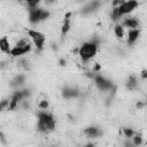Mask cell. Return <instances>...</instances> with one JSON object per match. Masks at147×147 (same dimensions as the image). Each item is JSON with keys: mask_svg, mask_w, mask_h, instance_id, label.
<instances>
[{"mask_svg": "<svg viewBox=\"0 0 147 147\" xmlns=\"http://www.w3.org/2000/svg\"><path fill=\"white\" fill-rule=\"evenodd\" d=\"M55 127V119L51 114L45 111L38 114V130L41 132L53 131Z\"/></svg>", "mask_w": 147, "mask_h": 147, "instance_id": "6da1fadb", "label": "cell"}, {"mask_svg": "<svg viewBox=\"0 0 147 147\" xmlns=\"http://www.w3.org/2000/svg\"><path fill=\"white\" fill-rule=\"evenodd\" d=\"M98 52V45L95 42H84L80 47H79V53L78 55L82 57L83 61H87L90 59H92Z\"/></svg>", "mask_w": 147, "mask_h": 147, "instance_id": "7a4b0ae2", "label": "cell"}, {"mask_svg": "<svg viewBox=\"0 0 147 147\" xmlns=\"http://www.w3.org/2000/svg\"><path fill=\"white\" fill-rule=\"evenodd\" d=\"M49 17V13L40 9V8H34V9H30V15H29V21L31 23H38L40 21H44L46 18Z\"/></svg>", "mask_w": 147, "mask_h": 147, "instance_id": "3957f363", "label": "cell"}, {"mask_svg": "<svg viewBox=\"0 0 147 147\" xmlns=\"http://www.w3.org/2000/svg\"><path fill=\"white\" fill-rule=\"evenodd\" d=\"M28 36L32 39L33 44L36 45V47H37L38 49H42L44 42H45V40H46L45 34H42L41 32L36 31V30H28Z\"/></svg>", "mask_w": 147, "mask_h": 147, "instance_id": "277c9868", "label": "cell"}, {"mask_svg": "<svg viewBox=\"0 0 147 147\" xmlns=\"http://www.w3.org/2000/svg\"><path fill=\"white\" fill-rule=\"evenodd\" d=\"M137 7H138V1L137 0H127V1H124L122 5L118 6L119 15L123 16L125 14H129V13L133 11Z\"/></svg>", "mask_w": 147, "mask_h": 147, "instance_id": "5b68a950", "label": "cell"}, {"mask_svg": "<svg viewBox=\"0 0 147 147\" xmlns=\"http://www.w3.org/2000/svg\"><path fill=\"white\" fill-rule=\"evenodd\" d=\"M31 51V45L30 44H28L26 46H24V47H18V46H15L14 48H11L10 49V55L11 56H21V55H23V54H25V53H28V52H30Z\"/></svg>", "mask_w": 147, "mask_h": 147, "instance_id": "8992f818", "label": "cell"}, {"mask_svg": "<svg viewBox=\"0 0 147 147\" xmlns=\"http://www.w3.org/2000/svg\"><path fill=\"white\" fill-rule=\"evenodd\" d=\"M84 134L87 137V138H95V137H99L101 134L100 130L95 126H90L87 129L84 130Z\"/></svg>", "mask_w": 147, "mask_h": 147, "instance_id": "52a82bcc", "label": "cell"}, {"mask_svg": "<svg viewBox=\"0 0 147 147\" xmlns=\"http://www.w3.org/2000/svg\"><path fill=\"white\" fill-rule=\"evenodd\" d=\"M139 34H140V32H139L138 29H131L129 31V36H127V44L129 45H132L138 39Z\"/></svg>", "mask_w": 147, "mask_h": 147, "instance_id": "ba28073f", "label": "cell"}, {"mask_svg": "<svg viewBox=\"0 0 147 147\" xmlns=\"http://www.w3.org/2000/svg\"><path fill=\"white\" fill-rule=\"evenodd\" d=\"M123 24H124V26L130 28V29H137L139 26V22L136 18H125Z\"/></svg>", "mask_w": 147, "mask_h": 147, "instance_id": "9c48e42d", "label": "cell"}, {"mask_svg": "<svg viewBox=\"0 0 147 147\" xmlns=\"http://www.w3.org/2000/svg\"><path fill=\"white\" fill-rule=\"evenodd\" d=\"M0 49H1V52H3V53H7V54L10 53L9 41H8L7 37H2V38H1V40H0Z\"/></svg>", "mask_w": 147, "mask_h": 147, "instance_id": "30bf717a", "label": "cell"}, {"mask_svg": "<svg viewBox=\"0 0 147 147\" xmlns=\"http://www.w3.org/2000/svg\"><path fill=\"white\" fill-rule=\"evenodd\" d=\"M114 32H115V36L119 39H122L124 37V29L122 25H116L115 29H114Z\"/></svg>", "mask_w": 147, "mask_h": 147, "instance_id": "8fae6325", "label": "cell"}, {"mask_svg": "<svg viewBox=\"0 0 147 147\" xmlns=\"http://www.w3.org/2000/svg\"><path fill=\"white\" fill-rule=\"evenodd\" d=\"M69 30H70V18H64L63 25L61 28V32H62V34H65Z\"/></svg>", "mask_w": 147, "mask_h": 147, "instance_id": "7c38bea8", "label": "cell"}, {"mask_svg": "<svg viewBox=\"0 0 147 147\" xmlns=\"http://www.w3.org/2000/svg\"><path fill=\"white\" fill-rule=\"evenodd\" d=\"M138 84V80L134 76H130L129 77V82H127V88L129 90H133Z\"/></svg>", "mask_w": 147, "mask_h": 147, "instance_id": "4fadbf2b", "label": "cell"}, {"mask_svg": "<svg viewBox=\"0 0 147 147\" xmlns=\"http://www.w3.org/2000/svg\"><path fill=\"white\" fill-rule=\"evenodd\" d=\"M123 133H124V136H125L126 138H132V137L134 136L133 130H132V129H129V127L123 129Z\"/></svg>", "mask_w": 147, "mask_h": 147, "instance_id": "5bb4252c", "label": "cell"}, {"mask_svg": "<svg viewBox=\"0 0 147 147\" xmlns=\"http://www.w3.org/2000/svg\"><path fill=\"white\" fill-rule=\"evenodd\" d=\"M25 1H26V3L29 5L30 9H34V8H36V6L40 2V0H25Z\"/></svg>", "mask_w": 147, "mask_h": 147, "instance_id": "9a60e30c", "label": "cell"}, {"mask_svg": "<svg viewBox=\"0 0 147 147\" xmlns=\"http://www.w3.org/2000/svg\"><path fill=\"white\" fill-rule=\"evenodd\" d=\"M132 139H133V145H136V146H139L142 144V138L140 136H133Z\"/></svg>", "mask_w": 147, "mask_h": 147, "instance_id": "2e32d148", "label": "cell"}, {"mask_svg": "<svg viewBox=\"0 0 147 147\" xmlns=\"http://www.w3.org/2000/svg\"><path fill=\"white\" fill-rule=\"evenodd\" d=\"M38 107H39V109H47L48 108V101H46V100L40 101L38 103Z\"/></svg>", "mask_w": 147, "mask_h": 147, "instance_id": "e0dca14e", "label": "cell"}, {"mask_svg": "<svg viewBox=\"0 0 147 147\" xmlns=\"http://www.w3.org/2000/svg\"><path fill=\"white\" fill-rule=\"evenodd\" d=\"M9 102H10V101H7V100H3V101L1 102V105H0V109H1V110H3V109H5V107H6L7 105L9 106Z\"/></svg>", "mask_w": 147, "mask_h": 147, "instance_id": "ac0fdd59", "label": "cell"}, {"mask_svg": "<svg viewBox=\"0 0 147 147\" xmlns=\"http://www.w3.org/2000/svg\"><path fill=\"white\" fill-rule=\"evenodd\" d=\"M140 76H141L142 79H147V69H144L141 71V74H140Z\"/></svg>", "mask_w": 147, "mask_h": 147, "instance_id": "d6986e66", "label": "cell"}, {"mask_svg": "<svg viewBox=\"0 0 147 147\" xmlns=\"http://www.w3.org/2000/svg\"><path fill=\"white\" fill-rule=\"evenodd\" d=\"M99 70H101V65L100 64H95L94 65V71H99Z\"/></svg>", "mask_w": 147, "mask_h": 147, "instance_id": "ffe728a7", "label": "cell"}, {"mask_svg": "<svg viewBox=\"0 0 147 147\" xmlns=\"http://www.w3.org/2000/svg\"><path fill=\"white\" fill-rule=\"evenodd\" d=\"M72 15V13H67L65 14V16H64V18H70V16Z\"/></svg>", "mask_w": 147, "mask_h": 147, "instance_id": "44dd1931", "label": "cell"}, {"mask_svg": "<svg viewBox=\"0 0 147 147\" xmlns=\"http://www.w3.org/2000/svg\"><path fill=\"white\" fill-rule=\"evenodd\" d=\"M60 64H61V65H65V60L61 59V60H60Z\"/></svg>", "mask_w": 147, "mask_h": 147, "instance_id": "7402d4cb", "label": "cell"}, {"mask_svg": "<svg viewBox=\"0 0 147 147\" xmlns=\"http://www.w3.org/2000/svg\"><path fill=\"white\" fill-rule=\"evenodd\" d=\"M137 107H138V108H142V107H144V103H142V102H138V103H137Z\"/></svg>", "mask_w": 147, "mask_h": 147, "instance_id": "603a6c76", "label": "cell"}, {"mask_svg": "<svg viewBox=\"0 0 147 147\" xmlns=\"http://www.w3.org/2000/svg\"><path fill=\"white\" fill-rule=\"evenodd\" d=\"M146 144H147V142H146Z\"/></svg>", "mask_w": 147, "mask_h": 147, "instance_id": "cb8c5ba5", "label": "cell"}]
</instances>
